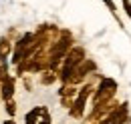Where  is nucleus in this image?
Returning <instances> with one entry per match:
<instances>
[{
	"instance_id": "obj_1",
	"label": "nucleus",
	"mask_w": 131,
	"mask_h": 124,
	"mask_svg": "<svg viewBox=\"0 0 131 124\" xmlns=\"http://www.w3.org/2000/svg\"><path fill=\"white\" fill-rule=\"evenodd\" d=\"M85 60V48L83 46H71L69 52L65 54V60H63V68H61V80L67 82L69 76L73 74V70Z\"/></svg>"
},
{
	"instance_id": "obj_2",
	"label": "nucleus",
	"mask_w": 131,
	"mask_h": 124,
	"mask_svg": "<svg viewBox=\"0 0 131 124\" xmlns=\"http://www.w3.org/2000/svg\"><path fill=\"white\" fill-rule=\"evenodd\" d=\"M117 92V82L113 78H103L101 84L95 88V98H93V106L95 104H101V102H107L111 100Z\"/></svg>"
},
{
	"instance_id": "obj_3",
	"label": "nucleus",
	"mask_w": 131,
	"mask_h": 124,
	"mask_svg": "<svg viewBox=\"0 0 131 124\" xmlns=\"http://www.w3.org/2000/svg\"><path fill=\"white\" fill-rule=\"evenodd\" d=\"M95 92V84H85L79 94H77V98H75V102H73V108H71V116L73 118H81L83 112H85V104H87V98L91 96V94Z\"/></svg>"
},
{
	"instance_id": "obj_4",
	"label": "nucleus",
	"mask_w": 131,
	"mask_h": 124,
	"mask_svg": "<svg viewBox=\"0 0 131 124\" xmlns=\"http://www.w3.org/2000/svg\"><path fill=\"white\" fill-rule=\"evenodd\" d=\"M95 68H97V64H95V62L89 60V58H85V60H83L81 64L75 68V70H73V74L69 76V80H67V82H73V84H77V82H81V80L87 76L89 72H95Z\"/></svg>"
},
{
	"instance_id": "obj_5",
	"label": "nucleus",
	"mask_w": 131,
	"mask_h": 124,
	"mask_svg": "<svg viewBox=\"0 0 131 124\" xmlns=\"http://www.w3.org/2000/svg\"><path fill=\"white\" fill-rule=\"evenodd\" d=\"M26 124H50V114L47 106H36L26 114Z\"/></svg>"
},
{
	"instance_id": "obj_6",
	"label": "nucleus",
	"mask_w": 131,
	"mask_h": 124,
	"mask_svg": "<svg viewBox=\"0 0 131 124\" xmlns=\"http://www.w3.org/2000/svg\"><path fill=\"white\" fill-rule=\"evenodd\" d=\"M125 122H127V104H123V106L119 104L109 116H105L97 124H125Z\"/></svg>"
},
{
	"instance_id": "obj_7",
	"label": "nucleus",
	"mask_w": 131,
	"mask_h": 124,
	"mask_svg": "<svg viewBox=\"0 0 131 124\" xmlns=\"http://www.w3.org/2000/svg\"><path fill=\"white\" fill-rule=\"evenodd\" d=\"M0 92H2V100H4V102L14 96V78L12 76H6L0 82Z\"/></svg>"
},
{
	"instance_id": "obj_8",
	"label": "nucleus",
	"mask_w": 131,
	"mask_h": 124,
	"mask_svg": "<svg viewBox=\"0 0 131 124\" xmlns=\"http://www.w3.org/2000/svg\"><path fill=\"white\" fill-rule=\"evenodd\" d=\"M54 80H57V70L49 68V70H45V72H42V76H40V84L49 86V84H52Z\"/></svg>"
},
{
	"instance_id": "obj_9",
	"label": "nucleus",
	"mask_w": 131,
	"mask_h": 124,
	"mask_svg": "<svg viewBox=\"0 0 131 124\" xmlns=\"http://www.w3.org/2000/svg\"><path fill=\"white\" fill-rule=\"evenodd\" d=\"M10 50H12L10 40H8V38H2V40H0V58H6V56L10 54Z\"/></svg>"
},
{
	"instance_id": "obj_10",
	"label": "nucleus",
	"mask_w": 131,
	"mask_h": 124,
	"mask_svg": "<svg viewBox=\"0 0 131 124\" xmlns=\"http://www.w3.org/2000/svg\"><path fill=\"white\" fill-rule=\"evenodd\" d=\"M6 112L10 114V116H14L16 114V104H14V100L10 98V100H6Z\"/></svg>"
},
{
	"instance_id": "obj_11",
	"label": "nucleus",
	"mask_w": 131,
	"mask_h": 124,
	"mask_svg": "<svg viewBox=\"0 0 131 124\" xmlns=\"http://www.w3.org/2000/svg\"><path fill=\"white\" fill-rule=\"evenodd\" d=\"M121 4H123V8H125V14L131 18V0H121Z\"/></svg>"
},
{
	"instance_id": "obj_12",
	"label": "nucleus",
	"mask_w": 131,
	"mask_h": 124,
	"mask_svg": "<svg viewBox=\"0 0 131 124\" xmlns=\"http://www.w3.org/2000/svg\"><path fill=\"white\" fill-rule=\"evenodd\" d=\"M103 2H105V4H107V8H109V10H111V12H117V6H115V2L113 0H103Z\"/></svg>"
},
{
	"instance_id": "obj_13",
	"label": "nucleus",
	"mask_w": 131,
	"mask_h": 124,
	"mask_svg": "<svg viewBox=\"0 0 131 124\" xmlns=\"http://www.w3.org/2000/svg\"><path fill=\"white\" fill-rule=\"evenodd\" d=\"M4 124H16V122H14L12 118H10V120H6V122H4Z\"/></svg>"
}]
</instances>
